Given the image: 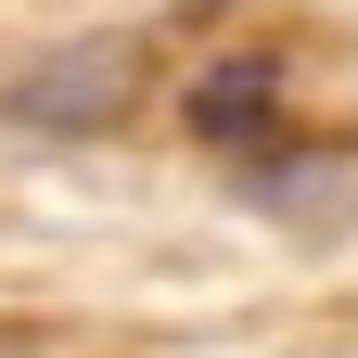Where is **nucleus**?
<instances>
[{
  "mask_svg": "<svg viewBox=\"0 0 358 358\" xmlns=\"http://www.w3.org/2000/svg\"><path fill=\"white\" fill-rule=\"evenodd\" d=\"M141 77H154V38L103 26V38H64V52L13 64L0 77V115L13 128H115L128 103H141Z\"/></svg>",
  "mask_w": 358,
  "mask_h": 358,
  "instance_id": "nucleus-1",
  "label": "nucleus"
},
{
  "mask_svg": "<svg viewBox=\"0 0 358 358\" xmlns=\"http://www.w3.org/2000/svg\"><path fill=\"white\" fill-rule=\"evenodd\" d=\"M243 205L282 217V231L333 243L358 217V141H282V154H243Z\"/></svg>",
  "mask_w": 358,
  "mask_h": 358,
  "instance_id": "nucleus-2",
  "label": "nucleus"
},
{
  "mask_svg": "<svg viewBox=\"0 0 358 358\" xmlns=\"http://www.w3.org/2000/svg\"><path fill=\"white\" fill-rule=\"evenodd\" d=\"M268 115H282V90H268V64H205V90H192V128L205 141H268Z\"/></svg>",
  "mask_w": 358,
  "mask_h": 358,
  "instance_id": "nucleus-3",
  "label": "nucleus"
},
{
  "mask_svg": "<svg viewBox=\"0 0 358 358\" xmlns=\"http://www.w3.org/2000/svg\"><path fill=\"white\" fill-rule=\"evenodd\" d=\"M0 358H38V333H26V320H0Z\"/></svg>",
  "mask_w": 358,
  "mask_h": 358,
  "instance_id": "nucleus-4",
  "label": "nucleus"
}]
</instances>
